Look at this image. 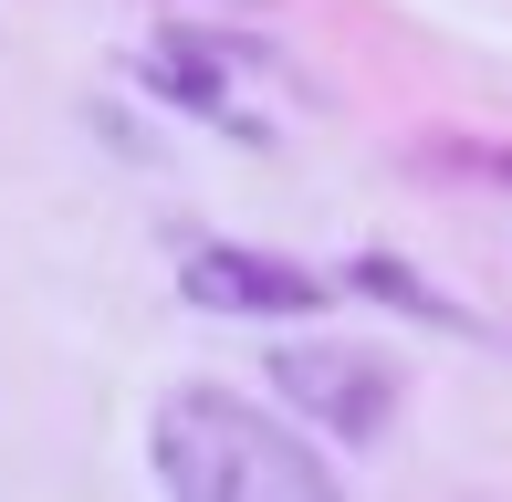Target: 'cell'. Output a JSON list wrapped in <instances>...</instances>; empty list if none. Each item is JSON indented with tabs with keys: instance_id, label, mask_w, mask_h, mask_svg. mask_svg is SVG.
<instances>
[{
	"instance_id": "cell-4",
	"label": "cell",
	"mask_w": 512,
	"mask_h": 502,
	"mask_svg": "<svg viewBox=\"0 0 512 502\" xmlns=\"http://www.w3.org/2000/svg\"><path fill=\"white\" fill-rule=\"evenodd\" d=\"M147 84H157V95H178L189 116L230 126V136H262V116H241V95L220 84V63H209V42H189V32H178V42H157V53H147Z\"/></svg>"
},
{
	"instance_id": "cell-2",
	"label": "cell",
	"mask_w": 512,
	"mask_h": 502,
	"mask_svg": "<svg viewBox=\"0 0 512 502\" xmlns=\"http://www.w3.org/2000/svg\"><path fill=\"white\" fill-rule=\"evenodd\" d=\"M272 387H283L314 429H335L345 450H366L387 419H398V367L366 356V346H283L272 356Z\"/></svg>"
},
{
	"instance_id": "cell-1",
	"label": "cell",
	"mask_w": 512,
	"mask_h": 502,
	"mask_svg": "<svg viewBox=\"0 0 512 502\" xmlns=\"http://www.w3.org/2000/svg\"><path fill=\"white\" fill-rule=\"evenodd\" d=\"M157 482L189 492V502H324L335 471H324L283 419H262L251 398L178 387V398L157 408Z\"/></svg>"
},
{
	"instance_id": "cell-3",
	"label": "cell",
	"mask_w": 512,
	"mask_h": 502,
	"mask_svg": "<svg viewBox=\"0 0 512 502\" xmlns=\"http://www.w3.org/2000/svg\"><path fill=\"white\" fill-rule=\"evenodd\" d=\"M178 293L209 304V314H262V325L335 304V283H314L304 262H262V251H230V241H199L189 262H178Z\"/></svg>"
},
{
	"instance_id": "cell-5",
	"label": "cell",
	"mask_w": 512,
	"mask_h": 502,
	"mask_svg": "<svg viewBox=\"0 0 512 502\" xmlns=\"http://www.w3.org/2000/svg\"><path fill=\"white\" fill-rule=\"evenodd\" d=\"M460 168H492V178H512V157H460Z\"/></svg>"
}]
</instances>
